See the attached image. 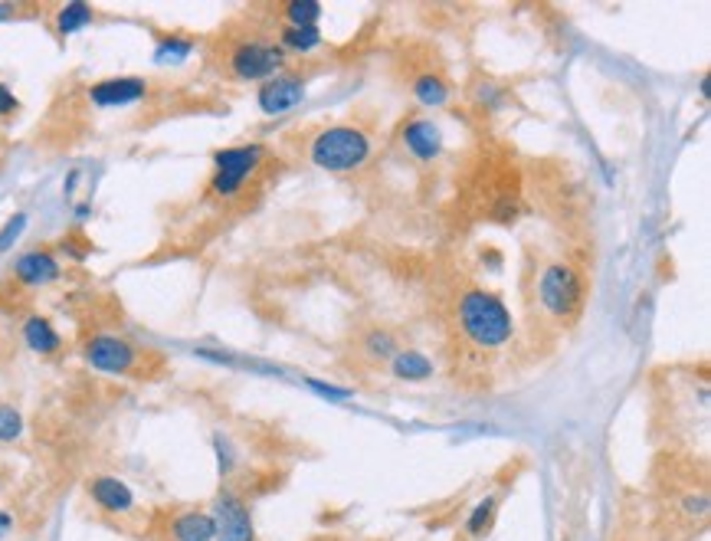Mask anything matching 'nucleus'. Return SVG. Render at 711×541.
Instances as JSON below:
<instances>
[{"label":"nucleus","mask_w":711,"mask_h":541,"mask_svg":"<svg viewBox=\"0 0 711 541\" xmlns=\"http://www.w3.org/2000/svg\"><path fill=\"white\" fill-rule=\"evenodd\" d=\"M456 322L472 348L495 351L505 348L515 335V319L508 305L492 289L469 286L456 302Z\"/></svg>","instance_id":"1"},{"label":"nucleus","mask_w":711,"mask_h":541,"mask_svg":"<svg viewBox=\"0 0 711 541\" xmlns=\"http://www.w3.org/2000/svg\"><path fill=\"white\" fill-rule=\"evenodd\" d=\"M374 155V141L361 125H328L308 141V161L328 174H354Z\"/></svg>","instance_id":"2"},{"label":"nucleus","mask_w":711,"mask_h":541,"mask_svg":"<svg viewBox=\"0 0 711 541\" xmlns=\"http://www.w3.org/2000/svg\"><path fill=\"white\" fill-rule=\"evenodd\" d=\"M538 299L551 319L564 325L577 322L587 305V282L571 263H548L538 276Z\"/></svg>","instance_id":"3"},{"label":"nucleus","mask_w":711,"mask_h":541,"mask_svg":"<svg viewBox=\"0 0 711 541\" xmlns=\"http://www.w3.org/2000/svg\"><path fill=\"white\" fill-rule=\"evenodd\" d=\"M269 158L266 145H230L213 151V178H210V194L220 197V201H233L236 194L250 184L253 174L263 168Z\"/></svg>","instance_id":"4"},{"label":"nucleus","mask_w":711,"mask_h":541,"mask_svg":"<svg viewBox=\"0 0 711 541\" xmlns=\"http://www.w3.org/2000/svg\"><path fill=\"white\" fill-rule=\"evenodd\" d=\"M289 56L279 50L276 40L243 37L227 50V76L233 82H266L286 69Z\"/></svg>","instance_id":"5"},{"label":"nucleus","mask_w":711,"mask_h":541,"mask_svg":"<svg viewBox=\"0 0 711 541\" xmlns=\"http://www.w3.org/2000/svg\"><path fill=\"white\" fill-rule=\"evenodd\" d=\"M82 358L92 371L112 374V378H132L141 374V351L128 338L115 332H96L82 341Z\"/></svg>","instance_id":"6"},{"label":"nucleus","mask_w":711,"mask_h":541,"mask_svg":"<svg viewBox=\"0 0 711 541\" xmlns=\"http://www.w3.org/2000/svg\"><path fill=\"white\" fill-rule=\"evenodd\" d=\"M308 86H312V76L308 73H289V69H282L279 76L259 82V92H256L259 112L269 115V119L289 115L292 109H299L302 99L308 96Z\"/></svg>","instance_id":"7"},{"label":"nucleus","mask_w":711,"mask_h":541,"mask_svg":"<svg viewBox=\"0 0 711 541\" xmlns=\"http://www.w3.org/2000/svg\"><path fill=\"white\" fill-rule=\"evenodd\" d=\"M213 525H217V541H256V525L246 505L233 489H220L213 499Z\"/></svg>","instance_id":"8"},{"label":"nucleus","mask_w":711,"mask_h":541,"mask_svg":"<svg viewBox=\"0 0 711 541\" xmlns=\"http://www.w3.org/2000/svg\"><path fill=\"white\" fill-rule=\"evenodd\" d=\"M148 96V79L145 76H109L92 82L86 99L96 109H125Z\"/></svg>","instance_id":"9"},{"label":"nucleus","mask_w":711,"mask_h":541,"mask_svg":"<svg viewBox=\"0 0 711 541\" xmlns=\"http://www.w3.org/2000/svg\"><path fill=\"white\" fill-rule=\"evenodd\" d=\"M86 496L89 502L102 509L105 515H115V519H122V515H132L138 509V499L132 486H128L125 479H118L112 473H99L86 482Z\"/></svg>","instance_id":"10"},{"label":"nucleus","mask_w":711,"mask_h":541,"mask_svg":"<svg viewBox=\"0 0 711 541\" xmlns=\"http://www.w3.org/2000/svg\"><path fill=\"white\" fill-rule=\"evenodd\" d=\"M400 145L404 151L420 164H433L443 155V128L433 119H423V115H413L404 125H400Z\"/></svg>","instance_id":"11"},{"label":"nucleus","mask_w":711,"mask_h":541,"mask_svg":"<svg viewBox=\"0 0 711 541\" xmlns=\"http://www.w3.org/2000/svg\"><path fill=\"white\" fill-rule=\"evenodd\" d=\"M59 276H63V266H59L56 253L43 250V246L20 253L17 260H14V279L20 282V286H27V289L50 286V282H56Z\"/></svg>","instance_id":"12"},{"label":"nucleus","mask_w":711,"mask_h":541,"mask_svg":"<svg viewBox=\"0 0 711 541\" xmlns=\"http://www.w3.org/2000/svg\"><path fill=\"white\" fill-rule=\"evenodd\" d=\"M164 535L168 541H217V525L204 509H177L164 522Z\"/></svg>","instance_id":"13"},{"label":"nucleus","mask_w":711,"mask_h":541,"mask_svg":"<svg viewBox=\"0 0 711 541\" xmlns=\"http://www.w3.org/2000/svg\"><path fill=\"white\" fill-rule=\"evenodd\" d=\"M387 364H390V374H394L397 381H407V384L430 381L433 374H436V364L426 358L423 351H417V348H400Z\"/></svg>","instance_id":"14"},{"label":"nucleus","mask_w":711,"mask_h":541,"mask_svg":"<svg viewBox=\"0 0 711 541\" xmlns=\"http://www.w3.org/2000/svg\"><path fill=\"white\" fill-rule=\"evenodd\" d=\"M499 505H502L499 492H489V496H482L476 505H472V512L466 515L462 535H466L469 541H485V538H489L492 528H495V519H499Z\"/></svg>","instance_id":"15"},{"label":"nucleus","mask_w":711,"mask_h":541,"mask_svg":"<svg viewBox=\"0 0 711 541\" xmlns=\"http://www.w3.org/2000/svg\"><path fill=\"white\" fill-rule=\"evenodd\" d=\"M23 341H27L30 351L37 355H56L63 348V335L56 332V325L46 319V315H27L23 322Z\"/></svg>","instance_id":"16"},{"label":"nucleus","mask_w":711,"mask_h":541,"mask_svg":"<svg viewBox=\"0 0 711 541\" xmlns=\"http://www.w3.org/2000/svg\"><path fill=\"white\" fill-rule=\"evenodd\" d=\"M410 92H413V99H417L420 105H426V109H443V105L453 99V89H449V82L440 73H430V69L413 76Z\"/></svg>","instance_id":"17"},{"label":"nucleus","mask_w":711,"mask_h":541,"mask_svg":"<svg viewBox=\"0 0 711 541\" xmlns=\"http://www.w3.org/2000/svg\"><path fill=\"white\" fill-rule=\"evenodd\" d=\"M276 43L286 56H308L325 43V37L318 27H286V23H282Z\"/></svg>","instance_id":"18"},{"label":"nucleus","mask_w":711,"mask_h":541,"mask_svg":"<svg viewBox=\"0 0 711 541\" xmlns=\"http://www.w3.org/2000/svg\"><path fill=\"white\" fill-rule=\"evenodd\" d=\"M197 50L194 37H184V33H161L158 46H154V63L158 66H181L191 60V53Z\"/></svg>","instance_id":"19"},{"label":"nucleus","mask_w":711,"mask_h":541,"mask_svg":"<svg viewBox=\"0 0 711 541\" xmlns=\"http://www.w3.org/2000/svg\"><path fill=\"white\" fill-rule=\"evenodd\" d=\"M92 20H96V10H92V4H86V0H73V4H66V7L56 10L53 27H56L59 37H73V33L92 27Z\"/></svg>","instance_id":"20"},{"label":"nucleus","mask_w":711,"mask_h":541,"mask_svg":"<svg viewBox=\"0 0 711 541\" xmlns=\"http://www.w3.org/2000/svg\"><path fill=\"white\" fill-rule=\"evenodd\" d=\"M279 14L286 27H318L325 10L322 4H315V0H289V4L279 7Z\"/></svg>","instance_id":"21"},{"label":"nucleus","mask_w":711,"mask_h":541,"mask_svg":"<svg viewBox=\"0 0 711 541\" xmlns=\"http://www.w3.org/2000/svg\"><path fill=\"white\" fill-rule=\"evenodd\" d=\"M361 348L371 355L374 361H390L400 351V341L394 332H387V328H371V332H364L361 338Z\"/></svg>","instance_id":"22"},{"label":"nucleus","mask_w":711,"mask_h":541,"mask_svg":"<svg viewBox=\"0 0 711 541\" xmlns=\"http://www.w3.org/2000/svg\"><path fill=\"white\" fill-rule=\"evenodd\" d=\"M23 427H27V423H23L20 410L0 401V443H17L23 437Z\"/></svg>","instance_id":"23"},{"label":"nucleus","mask_w":711,"mask_h":541,"mask_svg":"<svg viewBox=\"0 0 711 541\" xmlns=\"http://www.w3.org/2000/svg\"><path fill=\"white\" fill-rule=\"evenodd\" d=\"M472 99H476V105H489V109H499V105L505 102V92L495 86L492 79H479L476 82V89H472Z\"/></svg>","instance_id":"24"},{"label":"nucleus","mask_w":711,"mask_h":541,"mask_svg":"<svg viewBox=\"0 0 711 541\" xmlns=\"http://www.w3.org/2000/svg\"><path fill=\"white\" fill-rule=\"evenodd\" d=\"M27 214H14V217H10L7 223H4V227H0V253H7L10 250V246H14L20 237H23V230H27Z\"/></svg>","instance_id":"25"},{"label":"nucleus","mask_w":711,"mask_h":541,"mask_svg":"<svg viewBox=\"0 0 711 541\" xmlns=\"http://www.w3.org/2000/svg\"><path fill=\"white\" fill-rule=\"evenodd\" d=\"M213 450H217V466H220V476L227 479L233 473V463H236V453H233V446L230 440H223L220 433L213 437Z\"/></svg>","instance_id":"26"},{"label":"nucleus","mask_w":711,"mask_h":541,"mask_svg":"<svg viewBox=\"0 0 711 541\" xmlns=\"http://www.w3.org/2000/svg\"><path fill=\"white\" fill-rule=\"evenodd\" d=\"M682 505H685V515H692V519H705L708 515V496L705 492H685Z\"/></svg>","instance_id":"27"},{"label":"nucleus","mask_w":711,"mask_h":541,"mask_svg":"<svg viewBox=\"0 0 711 541\" xmlns=\"http://www.w3.org/2000/svg\"><path fill=\"white\" fill-rule=\"evenodd\" d=\"M17 112H20V99L10 92V86L0 82V119H10V115H17Z\"/></svg>","instance_id":"28"},{"label":"nucleus","mask_w":711,"mask_h":541,"mask_svg":"<svg viewBox=\"0 0 711 541\" xmlns=\"http://www.w3.org/2000/svg\"><path fill=\"white\" fill-rule=\"evenodd\" d=\"M308 387L318 391L322 397H331V401H348V397H351L348 387H335V384H325V381H308Z\"/></svg>","instance_id":"29"},{"label":"nucleus","mask_w":711,"mask_h":541,"mask_svg":"<svg viewBox=\"0 0 711 541\" xmlns=\"http://www.w3.org/2000/svg\"><path fill=\"white\" fill-rule=\"evenodd\" d=\"M14 532H17V515L10 509H0V541H7Z\"/></svg>","instance_id":"30"},{"label":"nucleus","mask_w":711,"mask_h":541,"mask_svg":"<svg viewBox=\"0 0 711 541\" xmlns=\"http://www.w3.org/2000/svg\"><path fill=\"white\" fill-rule=\"evenodd\" d=\"M17 14V10L14 7H10V4H4V7H0V20H7V17H14Z\"/></svg>","instance_id":"31"}]
</instances>
